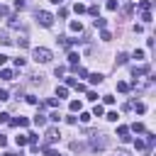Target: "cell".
Wrapping results in <instances>:
<instances>
[{"instance_id":"1","label":"cell","mask_w":156,"mask_h":156,"mask_svg":"<svg viewBox=\"0 0 156 156\" xmlns=\"http://www.w3.org/2000/svg\"><path fill=\"white\" fill-rule=\"evenodd\" d=\"M32 56H34V61H37V63H49V61L54 58V54H51L49 49H44V46H37Z\"/></svg>"},{"instance_id":"2","label":"cell","mask_w":156,"mask_h":156,"mask_svg":"<svg viewBox=\"0 0 156 156\" xmlns=\"http://www.w3.org/2000/svg\"><path fill=\"white\" fill-rule=\"evenodd\" d=\"M37 22H39L41 27H51V24H54V15L46 12V10H37Z\"/></svg>"},{"instance_id":"3","label":"cell","mask_w":156,"mask_h":156,"mask_svg":"<svg viewBox=\"0 0 156 156\" xmlns=\"http://www.w3.org/2000/svg\"><path fill=\"white\" fill-rule=\"evenodd\" d=\"M44 136H46V146H51V144H56V141H58V139H61V132H58V129H56V127H49V129H46V134H44Z\"/></svg>"},{"instance_id":"4","label":"cell","mask_w":156,"mask_h":156,"mask_svg":"<svg viewBox=\"0 0 156 156\" xmlns=\"http://www.w3.org/2000/svg\"><path fill=\"white\" fill-rule=\"evenodd\" d=\"M149 73H151V66H134V68H132V76H134V78L149 76Z\"/></svg>"},{"instance_id":"5","label":"cell","mask_w":156,"mask_h":156,"mask_svg":"<svg viewBox=\"0 0 156 156\" xmlns=\"http://www.w3.org/2000/svg\"><path fill=\"white\" fill-rule=\"evenodd\" d=\"M117 136H119V141H124V144H127V141L132 139V136H129V127H124V124H122V127H117Z\"/></svg>"},{"instance_id":"6","label":"cell","mask_w":156,"mask_h":156,"mask_svg":"<svg viewBox=\"0 0 156 156\" xmlns=\"http://www.w3.org/2000/svg\"><path fill=\"white\" fill-rule=\"evenodd\" d=\"M10 127H29V119L27 117H15V119H10Z\"/></svg>"},{"instance_id":"7","label":"cell","mask_w":156,"mask_h":156,"mask_svg":"<svg viewBox=\"0 0 156 156\" xmlns=\"http://www.w3.org/2000/svg\"><path fill=\"white\" fill-rule=\"evenodd\" d=\"M85 78H88L93 85H100V83H102V73H88Z\"/></svg>"},{"instance_id":"8","label":"cell","mask_w":156,"mask_h":156,"mask_svg":"<svg viewBox=\"0 0 156 156\" xmlns=\"http://www.w3.org/2000/svg\"><path fill=\"white\" fill-rule=\"evenodd\" d=\"M37 127H46V115H41V112H37L34 115V119H32Z\"/></svg>"},{"instance_id":"9","label":"cell","mask_w":156,"mask_h":156,"mask_svg":"<svg viewBox=\"0 0 156 156\" xmlns=\"http://www.w3.org/2000/svg\"><path fill=\"white\" fill-rule=\"evenodd\" d=\"M68 29H71V32H78V34H80V32H83V24H80L78 20H71V24H68Z\"/></svg>"},{"instance_id":"10","label":"cell","mask_w":156,"mask_h":156,"mask_svg":"<svg viewBox=\"0 0 156 156\" xmlns=\"http://www.w3.org/2000/svg\"><path fill=\"white\" fill-rule=\"evenodd\" d=\"M0 78H5V80H15V71H10V68H2V71H0Z\"/></svg>"},{"instance_id":"11","label":"cell","mask_w":156,"mask_h":156,"mask_svg":"<svg viewBox=\"0 0 156 156\" xmlns=\"http://www.w3.org/2000/svg\"><path fill=\"white\" fill-rule=\"evenodd\" d=\"M68 107H71V112H80V110H83V102H80V100H71Z\"/></svg>"},{"instance_id":"12","label":"cell","mask_w":156,"mask_h":156,"mask_svg":"<svg viewBox=\"0 0 156 156\" xmlns=\"http://www.w3.org/2000/svg\"><path fill=\"white\" fill-rule=\"evenodd\" d=\"M15 144H17V146H27V144H29L27 134H20V136H15Z\"/></svg>"},{"instance_id":"13","label":"cell","mask_w":156,"mask_h":156,"mask_svg":"<svg viewBox=\"0 0 156 156\" xmlns=\"http://www.w3.org/2000/svg\"><path fill=\"white\" fill-rule=\"evenodd\" d=\"M129 88H132L129 83H124V80H117V90H119V93H129Z\"/></svg>"},{"instance_id":"14","label":"cell","mask_w":156,"mask_h":156,"mask_svg":"<svg viewBox=\"0 0 156 156\" xmlns=\"http://www.w3.org/2000/svg\"><path fill=\"white\" fill-rule=\"evenodd\" d=\"M68 95V85H58L56 88V98H66Z\"/></svg>"},{"instance_id":"15","label":"cell","mask_w":156,"mask_h":156,"mask_svg":"<svg viewBox=\"0 0 156 156\" xmlns=\"http://www.w3.org/2000/svg\"><path fill=\"white\" fill-rule=\"evenodd\" d=\"M132 132H136V134H141V132H146V127H144L141 122H134V124H132Z\"/></svg>"},{"instance_id":"16","label":"cell","mask_w":156,"mask_h":156,"mask_svg":"<svg viewBox=\"0 0 156 156\" xmlns=\"http://www.w3.org/2000/svg\"><path fill=\"white\" fill-rule=\"evenodd\" d=\"M93 24H95V27H100V29H105L107 20H102V17H95V20H93Z\"/></svg>"},{"instance_id":"17","label":"cell","mask_w":156,"mask_h":156,"mask_svg":"<svg viewBox=\"0 0 156 156\" xmlns=\"http://www.w3.org/2000/svg\"><path fill=\"white\" fill-rule=\"evenodd\" d=\"M17 46H20V49H27V46H29V39H27V37H20V39H17Z\"/></svg>"},{"instance_id":"18","label":"cell","mask_w":156,"mask_h":156,"mask_svg":"<svg viewBox=\"0 0 156 156\" xmlns=\"http://www.w3.org/2000/svg\"><path fill=\"white\" fill-rule=\"evenodd\" d=\"M127 61H129V56H127V54H117V66H124Z\"/></svg>"},{"instance_id":"19","label":"cell","mask_w":156,"mask_h":156,"mask_svg":"<svg viewBox=\"0 0 156 156\" xmlns=\"http://www.w3.org/2000/svg\"><path fill=\"white\" fill-rule=\"evenodd\" d=\"M102 112H105L102 105H95V107H93V117H102Z\"/></svg>"},{"instance_id":"20","label":"cell","mask_w":156,"mask_h":156,"mask_svg":"<svg viewBox=\"0 0 156 156\" xmlns=\"http://www.w3.org/2000/svg\"><path fill=\"white\" fill-rule=\"evenodd\" d=\"M41 151H44V154H46V156H61V154H58V151H56V149H51V146H44V149H41Z\"/></svg>"},{"instance_id":"21","label":"cell","mask_w":156,"mask_h":156,"mask_svg":"<svg viewBox=\"0 0 156 156\" xmlns=\"http://www.w3.org/2000/svg\"><path fill=\"white\" fill-rule=\"evenodd\" d=\"M117 7H119V0H110V2H107V10H110V12H115Z\"/></svg>"},{"instance_id":"22","label":"cell","mask_w":156,"mask_h":156,"mask_svg":"<svg viewBox=\"0 0 156 156\" xmlns=\"http://www.w3.org/2000/svg\"><path fill=\"white\" fill-rule=\"evenodd\" d=\"M78 58H80V56H78L76 51H71V54H68V63H71V66H73V63H78Z\"/></svg>"},{"instance_id":"23","label":"cell","mask_w":156,"mask_h":156,"mask_svg":"<svg viewBox=\"0 0 156 156\" xmlns=\"http://www.w3.org/2000/svg\"><path fill=\"white\" fill-rule=\"evenodd\" d=\"M134 110H136L139 115H144V112H146V105H144V102H134Z\"/></svg>"},{"instance_id":"24","label":"cell","mask_w":156,"mask_h":156,"mask_svg":"<svg viewBox=\"0 0 156 156\" xmlns=\"http://www.w3.org/2000/svg\"><path fill=\"white\" fill-rule=\"evenodd\" d=\"M90 117H93V115H88V112H80V117H78V119H80V124H88V122H90Z\"/></svg>"},{"instance_id":"25","label":"cell","mask_w":156,"mask_h":156,"mask_svg":"<svg viewBox=\"0 0 156 156\" xmlns=\"http://www.w3.org/2000/svg\"><path fill=\"white\" fill-rule=\"evenodd\" d=\"M73 10H76V15H80V12H85V5H83V2H76Z\"/></svg>"},{"instance_id":"26","label":"cell","mask_w":156,"mask_h":156,"mask_svg":"<svg viewBox=\"0 0 156 156\" xmlns=\"http://www.w3.org/2000/svg\"><path fill=\"white\" fill-rule=\"evenodd\" d=\"M141 22H146V24L151 22V12H149V10H144V12H141Z\"/></svg>"},{"instance_id":"27","label":"cell","mask_w":156,"mask_h":156,"mask_svg":"<svg viewBox=\"0 0 156 156\" xmlns=\"http://www.w3.org/2000/svg\"><path fill=\"white\" fill-rule=\"evenodd\" d=\"M0 41H2V44H10L12 39H10V34H7V32H0Z\"/></svg>"},{"instance_id":"28","label":"cell","mask_w":156,"mask_h":156,"mask_svg":"<svg viewBox=\"0 0 156 156\" xmlns=\"http://www.w3.org/2000/svg\"><path fill=\"white\" fill-rule=\"evenodd\" d=\"M63 73H66V68H63V66H56V68H54V76H56V78H61Z\"/></svg>"},{"instance_id":"29","label":"cell","mask_w":156,"mask_h":156,"mask_svg":"<svg viewBox=\"0 0 156 156\" xmlns=\"http://www.w3.org/2000/svg\"><path fill=\"white\" fill-rule=\"evenodd\" d=\"M76 83H78V78H76V76H71V78H66V85H68V88H76Z\"/></svg>"},{"instance_id":"30","label":"cell","mask_w":156,"mask_h":156,"mask_svg":"<svg viewBox=\"0 0 156 156\" xmlns=\"http://www.w3.org/2000/svg\"><path fill=\"white\" fill-rule=\"evenodd\" d=\"M134 149H146V141L144 139H134Z\"/></svg>"},{"instance_id":"31","label":"cell","mask_w":156,"mask_h":156,"mask_svg":"<svg viewBox=\"0 0 156 156\" xmlns=\"http://www.w3.org/2000/svg\"><path fill=\"white\" fill-rule=\"evenodd\" d=\"M139 7H141V10H151V0H141Z\"/></svg>"},{"instance_id":"32","label":"cell","mask_w":156,"mask_h":156,"mask_svg":"<svg viewBox=\"0 0 156 156\" xmlns=\"http://www.w3.org/2000/svg\"><path fill=\"white\" fill-rule=\"evenodd\" d=\"M27 102H29V105H39V98H37V95H27Z\"/></svg>"},{"instance_id":"33","label":"cell","mask_w":156,"mask_h":156,"mask_svg":"<svg viewBox=\"0 0 156 156\" xmlns=\"http://www.w3.org/2000/svg\"><path fill=\"white\" fill-rule=\"evenodd\" d=\"M46 119H51V122H61V115H58V112H51Z\"/></svg>"},{"instance_id":"34","label":"cell","mask_w":156,"mask_h":156,"mask_svg":"<svg viewBox=\"0 0 156 156\" xmlns=\"http://www.w3.org/2000/svg\"><path fill=\"white\" fill-rule=\"evenodd\" d=\"M154 141H156V136L149 132V134H146V146H154Z\"/></svg>"},{"instance_id":"35","label":"cell","mask_w":156,"mask_h":156,"mask_svg":"<svg viewBox=\"0 0 156 156\" xmlns=\"http://www.w3.org/2000/svg\"><path fill=\"white\" fill-rule=\"evenodd\" d=\"M10 122V115L7 112H0V124H7Z\"/></svg>"},{"instance_id":"36","label":"cell","mask_w":156,"mask_h":156,"mask_svg":"<svg viewBox=\"0 0 156 156\" xmlns=\"http://www.w3.org/2000/svg\"><path fill=\"white\" fill-rule=\"evenodd\" d=\"M100 39H102V41H110V39H112V34H110V32H105V29H102V34H100Z\"/></svg>"},{"instance_id":"37","label":"cell","mask_w":156,"mask_h":156,"mask_svg":"<svg viewBox=\"0 0 156 156\" xmlns=\"http://www.w3.org/2000/svg\"><path fill=\"white\" fill-rule=\"evenodd\" d=\"M134 58H136V61H144V51L136 49V51H134Z\"/></svg>"},{"instance_id":"38","label":"cell","mask_w":156,"mask_h":156,"mask_svg":"<svg viewBox=\"0 0 156 156\" xmlns=\"http://www.w3.org/2000/svg\"><path fill=\"white\" fill-rule=\"evenodd\" d=\"M46 105H49V107H58V100H56V98H49Z\"/></svg>"},{"instance_id":"39","label":"cell","mask_w":156,"mask_h":156,"mask_svg":"<svg viewBox=\"0 0 156 156\" xmlns=\"http://www.w3.org/2000/svg\"><path fill=\"white\" fill-rule=\"evenodd\" d=\"M24 63H27V61H24V58H22V56H20V58H15V66H17V68H22V66H24Z\"/></svg>"},{"instance_id":"40","label":"cell","mask_w":156,"mask_h":156,"mask_svg":"<svg viewBox=\"0 0 156 156\" xmlns=\"http://www.w3.org/2000/svg\"><path fill=\"white\" fill-rule=\"evenodd\" d=\"M88 100H93V102H98V93H95V90H90V93H88Z\"/></svg>"},{"instance_id":"41","label":"cell","mask_w":156,"mask_h":156,"mask_svg":"<svg viewBox=\"0 0 156 156\" xmlns=\"http://www.w3.org/2000/svg\"><path fill=\"white\" fill-rule=\"evenodd\" d=\"M102 100H105V105H115V98H112V95H105Z\"/></svg>"},{"instance_id":"42","label":"cell","mask_w":156,"mask_h":156,"mask_svg":"<svg viewBox=\"0 0 156 156\" xmlns=\"http://www.w3.org/2000/svg\"><path fill=\"white\" fill-rule=\"evenodd\" d=\"M117 117H119L117 112H107V119H110V122H117Z\"/></svg>"},{"instance_id":"43","label":"cell","mask_w":156,"mask_h":156,"mask_svg":"<svg viewBox=\"0 0 156 156\" xmlns=\"http://www.w3.org/2000/svg\"><path fill=\"white\" fill-rule=\"evenodd\" d=\"M15 10H24V0H15Z\"/></svg>"},{"instance_id":"44","label":"cell","mask_w":156,"mask_h":156,"mask_svg":"<svg viewBox=\"0 0 156 156\" xmlns=\"http://www.w3.org/2000/svg\"><path fill=\"white\" fill-rule=\"evenodd\" d=\"M88 12H90V15H93V17H98V12H100V10H98V7H95V5H93V7H88Z\"/></svg>"},{"instance_id":"45","label":"cell","mask_w":156,"mask_h":156,"mask_svg":"<svg viewBox=\"0 0 156 156\" xmlns=\"http://www.w3.org/2000/svg\"><path fill=\"white\" fill-rule=\"evenodd\" d=\"M66 122H68V124H76V122H78V117H73V115H68V117H66Z\"/></svg>"},{"instance_id":"46","label":"cell","mask_w":156,"mask_h":156,"mask_svg":"<svg viewBox=\"0 0 156 156\" xmlns=\"http://www.w3.org/2000/svg\"><path fill=\"white\" fill-rule=\"evenodd\" d=\"M2 100H10V95H7V90H0V102Z\"/></svg>"},{"instance_id":"47","label":"cell","mask_w":156,"mask_h":156,"mask_svg":"<svg viewBox=\"0 0 156 156\" xmlns=\"http://www.w3.org/2000/svg\"><path fill=\"white\" fill-rule=\"evenodd\" d=\"M5 61H7V56H5V54H0V66H5Z\"/></svg>"},{"instance_id":"48","label":"cell","mask_w":156,"mask_h":156,"mask_svg":"<svg viewBox=\"0 0 156 156\" xmlns=\"http://www.w3.org/2000/svg\"><path fill=\"white\" fill-rule=\"evenodd\" d=\"M5 144H7V136H2V134H0V146H5Z\"/></svg>"},{"instance_id":"49","label":"cell","mask_w":156,"mask_h":156,"mask_svg":"<svg viewBox=\"0 0 156 156\" xmlns=\"http://www.w3.org/2000/svg\"><path fill=\"white\" fill-rule=\"evenodd\" d=\"M0 15H7V7L5 5H0Z\"/></svg>"},{"instance_id":"50","label":"cell","mask_w":156,"mask_h":156,"mask_svg":"<svg viewBox=\"0 0 156 156\" xmlns=\"http://www.w3.org/2000/svg\"><path fill=\"white\" fill-rule=\"evenodd\" d=\"M49 2H51V5H61L63 0H49Z\"/></svg>"},{"instance_id":"51","label":"cell","mask_w":156,"mask_h":156,"mask_svg":"<svg viewBox=\"0 0 156 156\" xmlns=\"http://www.w3.org/2000/svg\"><path fill=\"white\" fill-rule=\"evenodd\" d=\"M117 156H129V154H127V151H119V154H117Z\"/></svg>"},{"instance_id":"52","label":"cell","mask_w":156,"mask_h":156,"mask_svg":"<svg viewBox=\"0 0 156 156\" xmlns=\"http://www.w3.org/2000/svg\"><path fill=\"white\" fill-rule=\"evenodd\" d=\"M2 156H15V154H10V151H5V154H2Z\"/></svg>"}]
</instances>
